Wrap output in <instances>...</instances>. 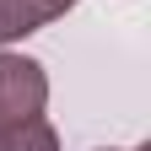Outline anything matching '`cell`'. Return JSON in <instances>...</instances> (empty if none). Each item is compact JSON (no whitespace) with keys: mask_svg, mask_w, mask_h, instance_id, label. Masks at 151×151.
<instances>
[{"mask_svg":"<svg viewBox=\"0 0 151 151\" xmlns=\"http://www.w3.org/2000/svg\"><path fill=\"white\" fill-rule=\"evenodd\" d=\"M43 108H49L43 60H32L22 49H0V119L6 124H27V119H43Z\"/></svg>","mask_w":151,"mask_h":151,"instance_id":"cell-1","label":"cell"},{"mask_svg":"<svg viewBox=\"0 0 151 151\" xmlns=\"http://www.w3.org/2000/svg\"><path fill=\"white\" fill-rule=\"evenodd\" d=\"M11 140H16V124H6V119H0V151H11Z\"/></svg>","mask_w":151,"mask_h":151,"instance_id":"cell-4","label":"cell"},{"mask_svg":"<svg viewBox=\"0 0 151 151\" xmlns=\"http://www.w3.org/2000/svg\"><path fill=\"white\" fill-rule=\"evenodd\" d=\"M76 6H81V0H0V49L43 32L49 22H60V16L76 11Z\"/></svg>","mask_w":151,"mask_h":151,"instance_id":"cell-2","label":"cell"},{"mask_svg":"<svg viewBox=\"0 0 151 151\" xmlns=\"http://www.w3.org/2000/svg\"><path fill=\"white\" fill-rule=\"evenodd\" d=\"M103 151H119V146H103ZM129 151H151V146H129Z\"/></svg>","mask_w":151,"mask_h":151,"instance_id":"cell-5","label":"cell"},{"mask_svg":"<svg viewBox=\"0 0 151 151\" xmlns=\"http://www.w3.org/2000/svg\"><path fill=\"white\" fill-rule=\"evenodd\" d=\"M11 151H60V129L49 119H27V124H16Z\"/></svg>","mask_w":151,"mask_h":151,"instance_id":"cell-3","label":"cell"}]
</instances>
